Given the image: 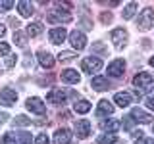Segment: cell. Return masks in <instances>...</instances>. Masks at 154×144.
Wrapping results in <instances>:
<instances>
[{
	"label": "cell",
	"mask_w": 154,
	"mask_h": 144,
	"mask_svg": "<svg viewBox=\"0 0 154 144\" xmlns=\"http://www.w3.org/2000/svg\"><path fill=\"white\" fill-rule=\"evenodd\" d=\"M2 144H31V133H27V131H8L2 136Z\"/></svg>",
	"instance_id": "6da1fadb"
},
{
	"label": "cell",
	"mask_w": 154,
	"mask_h": 144,
	"mask_svg": "<svg viewBox=\"0 0 154 144\" xmlns=\"http://www.w3.org/2000/svg\"><path fill=\"white\" fill-rule=\"evenodd\" d=\"M137 27L141 29V31H150L154 27V10L152 8H144L143 12L139 14Z\"/></svg>",
	"instance_id": "7a4b0ae2"
},
{
	"label": "cell",
	"mask_w": 154,
	"mask_h": 144,
	"mask_svg": "<svg viewBox=\"0 0 154 144\" xmlns=\"http://www.w3.org/2000/svg\"><path fill=\"white\" fill-rule=\"evenodd\" d=\"M81 69L85 71V73H98L100 69H102V60L96 56H89V58H83L81 60Z\"/></svg>",
	"instance_id": "3957f363"
},
{
	"label": "cell",
	"mask_w": 154,
	"mask_h": 144,
	"mask_svg": "<svg viewBox=\"0 0 154 144\" xmlns=\"http://www.w3.org/2000/svg\"><path fill=\"white\" fill-rule=\"evenodd\" d=\"M133 85L137 86V90H139V88H141V90H150V86L154 85V79H152L150 73H144V71H141V73L135 75Z\"/></svg>",
	"instance_id": "277c9868"
},
{
	"label": "cell",
	"mask_w": 154,
	"mask_h": 144,
	"mask_svg": "<svg viewBox=\"0 0 154 144\" xmlns=\"http://www.w3.org/2000/svg\"><path fill=\"white\" fill-rule=\"evenodd\" d=\"M48 21L50 23H69L71 21V14L67 12V10H58V8H54V10H50L48 12Z\"/></svg>",
	"instance_id": "5b68a950"
},
{
	"label": "cell",
	"mask_w": 154,
	"mask_h": 144,
	"mask_svg": "<svg viewBox=\"0 0 154 144\" xmlns=\"http://www.w3.org/2000/svg\"><path fill=\"white\" fill-rule=\"evenodd\" d=\"M25 106H27V110H29L31 113H37V115H45V113H46V106H45V102H42L41 98H37V96H33V98H27Z\"/></svg>",
	"instance_id": "8992f818"
},
{
	"label": "cell",
	"mask_w": 154,
	"mask_h": 144,
	"mask_svg": "<svg viewBox=\"0 0 154 144\" xmlns=\"http://www.w3.org/2000/svg\"><path fill=\"white\" fill-rule=\"evenodd\" d=\"M69 42H71V46L75 48L77 52L79 50H83V48L87 46V37H85V33L83 31H71L69 33Z\"/></svg>",
	"instance_id": "52a82bcc"
},
{
	"label": "cell",
	"mask_w": 154,
	"mask_h": 144,
	"mask_svg": "<svg viewBox=\"0 0 154 144\" xmlns=\"http://www.w3.org/2000/svg\"><path fill=\"white\" fill-rule=\"evenodd\" d=\"M127 38H129V35H127V31L125 29H114L112 31V42H114V46L118 48V50H122V48L127 44Z\"/></svg>",
	"instance_id": "ba28073f"
},
{
	"label": "cell",
	"mask_w": 154,
	"mask_h": 144,
	"mask_svg": "<svg viewBox=\"0 0 154 144\" xmlns=\"http://www.w3.org/2000/svg\"><path fill=\"white\" fill-rule=\"evenodd\" d=\"M17 102V92L14 88H2L0 90V104L2 106H14Z\"/></svg>",
	"instance_id": "9c48e42d"
},
{
	"label": "cell",
	"mask_w": 154,
	"mask_h": 144,
	"mask_svg": "<svg viewBox=\"0 0 154 144\" xmlns=\"http://www.w3.org/2000/svg\"><path fill=\"white\" fill-rule=\"evenodd\" d=\"M46 100L50 104H56V106H60V104H66V100H67V94H66V90H62V88H52L50 92L46 94Z\"/></svg>",
	"instance_id": "30bf717a"
},
{
	"label": "cell",
	"mask_w": 154,
	"mask_h": 144,
	"mask_svg": "<svg viewBox=\"0 0 154 144\" xmlns=\"http://www.w3.org/2000/svg\"><path fill=\"white\" fill-rule=\"evenodd\" d=\"M75 134L79 138H87L91 134V121L89 119H77L75 121Z\"/></svg>",
	"instance_id": "8fae6325"
},
{
	"label": "cell",
	"mask_w": 154,
	"mask_h": 144,
	"mask_svg": "<svg viewBox=\"0 0 154 144\" xmlns=\"http://www.w3.org/2000/svg\"><path fill=\"white\" fill-rule=\"evenodd\" d=\"M48 37H50L52 44H62L67 37V31H66V27H54V29H50Z\"/></svg>",
	"instance_id": "7c38bea8"
},
{
	"label": "cell",
	"mask_w": 154,
	"mask_h": 144,
	"mask_svg": "<svg viewBox=\"0 0 154 144\" xmlns=\"http://www.w3.org/2000/svg\"><path fill=\"white\" fill-rule=\"evenodd\" d=\"M125 71V62L122 58H118V60H114L112 64L108 65V75L110 77H122Z\"/></svg>",
	"instance_id": "4fadbf2b"
},
{
	"label": "cell",
	"mask_w": 154,
	"mask_h": 144,
	"mask_svg": "<svg viewBox=\"0 0 154 144\" xmlns=\"http://www.w3.org/2000/svg\"><path fill=\"white\" fill-rule=\"evenodd\" d=\"M37 58H38V64H41V67H45V69H52V67H54V58H52L50 52L38 50L37 52Z\"/></svg>",
	"instance_id": "5bb4252c"
},
{
	"label": "cell",
	"mask_w": 154,
	"mask_h": 144,
	"mask_svg": "<svg viewBox=\"0 0 154 144\" xmlns=\"http://www.w3.org/2000/svg\"><path fill=\"white\" fill-rule=\"evenodd\" d=\"M129 115L135 119V123H150V121H152V115L146 113V112H144V110H141V108H133Z\"/></svg>",
	"instance_id": "9a60e30c"
},
{
	"label": "cell",
	"mask_w": 154,
	"mask_h": 144,
	"mask_svg": "<svg viewBox=\"0 0 154 144\" xmlns=\"http://www.w3.org/2000/svg\"><path fill=\"white\" fill-rule=\"evenodd\" d=\"M71 142V131L66 127L58 129L54 133V144H69Z\"/></svg>",
	"instance_id": "2e32d148"
},
{
	"label": "cell",
	"mask_w": 154,
	"mask_h": 144,
	"mask_svg": "<svg viewBox=\"0 0 154 144\" xmlns=\"http://www.w3.org/2000/svg\"><path fill=\"white\" fill-rule=\"evenodd\" d=\"M17 12L21 17H31L35 14V6H33L29 0H19L17 2Z\"/></svg>",
	"instance_id": "e0dca14e"
},
{
	"label": "cell",
	"mask_w": 154,
	"mask_h": 144,
	"mask_svg": "<svg viewBox=\"0 0 154 144\" xmlns=\"http://www.w3.org/2000/svg\"><path fill=\"white\" fill-rule=\"evenodd\" d=\"M114 113V106L108 102V100H100L98 108H96V117H108V115Z\"/></svg>",
	"instance_id": "ac0fdd59"
},
{
	"label": "cell",
	"mask_w": 154,
	"mask_h": 144,
	"mask_svg": "<svg viewBox=\"0 0 154 144\" xmlns=\"http://www.w3.org/2000/svg\"><path fill=\"white\" fill-rule=\"evenodd\" d=\"M60 77H62V81H64V83H69V85H77L81 81V75L77 73L75 69H64Z\"/></svg>",
	"instance_id": "d6986e66"
},
{
	"label": "cell",
	"mask_w": 154,
	"mask_h": 144,
	"mask_svg": "<svg viewBox=\"0 0 154 144\" xmlns=\"http://www.w3.org/2000/svg\"><path fill=\"white\" fill-rule=\"evenodd\" d=\"M91 86H93L94 90H108L110 88V81L106 79L102 75H96L93 77V81H91Z\"/></svg>",
	"instance_id": "ffe728a7"
},
{
	"label": "cell",
	"mask_w": 154,
	"mask_h": 144,
	"mask_svg": "<svg viewBox=\"0 0 154 144\" xmlns=\"http://www.w3.org/2000/svg\"><path fill=\"white\" fill-rule=\"evenodd\" d=\"M131 100H133V96L129 92H116L114 94V102L118 104L119 108H127V106L131 104Z\"/></svg>",
	"instance_id": "44dd1931"
},
{
	"label": "cell",
	"mask_w": 154,
	"mask_h": 144,
	"mask_svg": "<svg viewBox=\"0 0 154 144\" xmlns=\"http://www.w3.org/2000/svg\"><path fill=\"white\" fill-rule=\"evenodd\" d=\"M100 127H102L104 133H112V134H114L119 127H122V123L116 121V119H108V121H102V123H100Z\"/></svg>",
	"instance_id": "7402d4cb"
},
{
	"label": "cell",
	"mask_w": 154,
	"mask_h": 144,
	"mask_svg": "<svg viewBox=\"0 0 154 144\" xmlns=\"http://www.w3.org/2000/svg\"><path fill=\"white\" fill-rule=\"evenodd\" d=\"M42 31H45V25H42L41 21H33V23L27 25V35L29 37H38Z\"/></svg>",
	"instance_id": "603a6c76"
},
{
	"label": "cell",
	"mask_w": 154,
	"mask_h": 144,
	"mask_svg": "<svg viewBox=\"0 0 154 144\" xmlns=\"http://www.w3.org/2000/svg\"><path fill=\"white\" fill-rule=\"evenodd\" d=\"M91 108H93V106H91L89 100H79V102L73 104V110L77 113H87V112H91Z\"/></svg>",
	"instance_id": "cb8c5ba5"
},
{
	"label": "cell",
	"mask_w": 154,
	"mask_h": 144,
	"mask_svg": "<svg viewBox=\"0 0 154 144\" xmlns=\"http://www.w3.org/2000/svg\"><path fill=\"white\" fill-rule=\"evenodd\" d=\"M96 142L98 144H114V142H118V136L112 133H104V134H100L98 138H96Z\"/></svg>",
	"instance_id": "d4e9b609"
},
{
	"label": "cell",
	"mask_w": 154,
	"mask_h": 144,
	"mask_svg": "<svg viewBox=\"0 0 154 144\" xmlns=\"http://www.w3.org/2000/svg\"><path fill=\"white\" fill-rule=\"evenodd\" d=\"M135 12H137V2H129L127 6L123 8L122 16H123V19H131V17L135 16Z\"/></svg>",
	"instance_id": "484cf974"
},
{
	"label": "cell",
	"mask_w": 154,
	"mask_h": 144,
	"mask_svg": "<svg viewBox=\"0 0 154 144\" xmlns=\"http://www.w3.org/2000/svg\"><path fill=\"white\" fill-rule=\"evenodd\" d=\"M14 42H16L17 46H25L27 44V37H25V33L23 31H19V29H16V31H14Z\"/></svg>",
	"instance_id": "4316f807"
},
{
	"label": "cell",
	"mask_w": 154,
	"mask_h": 144,
	"mask_svg": "<svg viewBox=\"0 0 154 144\" xmlns=\"http://www.w3.org/2000/svg\"><path fill=\"white\" fill-rule=\"evenodd\" d=\"M27 125H31V119H27L25 115H17L14 119V127H27Z\"/></svg>",
	"instance_id": "83f0119b"
},
{
	"label": "cell",
	"mask_w": 154,
	"mask_h": 144,
	"mask_svg": "<svg viewBox=\"0 0 154 144\" xmlns=\"http://www.w3.org/2000/svg\"><path fill=\"white\" fill-rule=\"evenodd\" d=\"M75 58V52H60L58 54V60L60 62H69V60H73Z\"/></svg>",
	"instance_id": "f1b7e54d"
},
{
	"label": "cell",
	"mask_w": 154,
	"mask_h": 144,
	"mask_svg": "<svg viewBox=\"0 0 154 144\" xmlns=\"http://www.w3.org/2000/svg\"><path fill=\"white\" fill-rule=\"evenodd\" d=\"M33 144H50V140H48V136H46L45 133H41V134H37V136H35Z\"/></svg>",
	"instance_id": "f546056e"
},
{
	"label": "cell",
	"mask_w": 154,
	"mask_h": 144,
	"mask_svg": "<svg viewBox=\"0 0 154 144\" xmlns=\"http://www.w3.org/2000/svg\"><path fill=\"white\" fill-rule=\"evenodd\" d=\"M133 123H135V119L131 117V115H127V117H123V129H125V131H131V129H133Z\"/></svg>",
	"instance_id": "4dcf8cb0"
},
{
	"label": "cell",
	"mask_w": 154,
	"mask_h": 144,
	"mask_svg": "<svg viewBox=\"0 0 154 144\" xmlns=\"http://www.w3.org/2000/svg\"><path fill=\"white\" fill-rule=\"evenodd\" d=\"M12 8H14L12 0H0V10H2V12H8V10H12Z\"/></svg>",
	"instance_id": "1f68e13d"
},
{
	"label": "cell",
	"mask_w": 154,
	"mask_h": 144,
	"mask_svg": "<svg viewBox=\"0 0 154 144\" xmlns=\"http://www.w3.org/2000/svg\"><path fill=\"white\" fill-rule=\"evenodd\" d=\"M0 56H10V44L8 42H0Z\"/></svg>",
	"instance_id": "d6a6232c"
},
{
	"label": "cell",
	"mask_w": 154,
	"mask_h": 144,
	"mask_svg": "<svg viewBox=\"0 0 154 144\" xmlns=\"http://www.w3.org/2000/svg\"><path fill=\"white\" fill-rule=\"evenodd\" d=\"M16 62H17V56L10 54V56L6 58V67H14V65H16Z\"/></svg>",
	"instance_id": "836d02e7"
},
{
	"label": "cell",
	"mask_w": 154,
	"mask_h": 144,
	"mask_svg": "<svg viewBox=\"0 0 154 144\" xmlns=\"http://www.w3.org/2000/svg\"><path fill=\"white\" fill-rule=\"evenodd\" d=\"M135 144H154V138L143 136V138H137V140H135Z\"/></svg>",
	"instance_id": "e575fe53"
},
{
	"label": "cell",
	"mask_w": 154,
	"mask_h": 144,
	"mask_svg": "<svg viewBox=\"0 0 154 144\" xmlns=\"http://www.w3.org/2000/svg\"><path fill=\"white\" fill-rule=\"evenodd\" d=\"M112 21V14H102V23H110Z\"/></svg>",
	"instance_id": "d590c367"
},
{
	"label": "cell",
	"mask_w": 154,
	"mask_h": 144,
	"mask_svg": "<svg viewBox=\"0 0 154 144\" xmlns=\"http://www.w3.org/2000/svg\"><path fill=\"white\" fill-rule=\"evenodd\" d=\"M146 106L150 110H154V96H148V98H146Z\"/></svg>",
	"instance_id": "8d00e7d4"
},
{
	"label": "cell",
	"mask_w": 154,
	"mask_h": 144,
	"mask_svg": "<svg viewBox=\"0 0 154 144\" xmlns=\"http://www.w3.org/2000/svg\"><path fill=\"white\" fill-rule=\"evenodd\" d=\"M143 134H144L143 131H133V136L135 138H143Z\"/></svg>",
	"instance_id": "74e56055"
},
{
	"label": "cell",
	"mask_w": 154,
	"mask_h": 144,
	"mask_svg": "<svg viewBox=\"0 0 154 144\" xmlns=\"http://www.w3.org/2000/svg\"><path fill=\"white\" fill-rule=\"evenodd\" d=\"M4 35H6V27H4L2 23H0V38H2Z\"/></svg>",
	"instance_id": "f35d334b"
},
{
	"label": "cell",
	"mask_w": 154,
	"mask_h": 144,
	"mask_svg": "<svg viewBox=\"0 0 154 144\" xmlns=\"http://www.w3.org/2000/svg\"><path fill=\"white\" fill-rule=\"evenodd\" d=\"M6 119H8V113H0V125L6 121Z\"/></svg>",
	"instance_id": "ab89813d"
},
{
	"label": "cell",
	"mask_w": 154,
	"mask_h": 144,
	"mask_svg": "<svg viewBox=\"0 0 154 144\" xmlns=\"http://www.w3.org/2000/svg\"><path fill=\"white\" fill-rule=\"evenodd\" d=\"M148 64H150V65H152V67H154V56H152V58H150V60H148Z\"/></svg>",
	"instance_id": "60d3db41"
},
{
	"label": "cell",
	"mask_w": 154,
	"mask_h": 144,
	"mask_svg": "<svg viewBox=\"0 0 154 144\" xmlns=\"http://www.w3.org/2000/svg\"><path fill=\"white\" fill-rule=\"evenodd\" d=\"M152 90H154V85H152Z\"/></svg>",
	"instance_id": "b9f144b4"
},
{
	"label": "cell",
	"mask_w": 154,
	"mask_h": 144,
	"mask_svg": "<svg viewBox=\"0 0 154 144\" xmlns=\"http://www.w3.org/2000/svg\"><path fill=\"white\" fill-rule=\"evenodd\" d=\"M152 133H154V127H152Z\"/></svg>",
	"instance_id": "7bdbcfd3"
}]
</instances>
